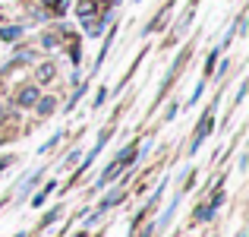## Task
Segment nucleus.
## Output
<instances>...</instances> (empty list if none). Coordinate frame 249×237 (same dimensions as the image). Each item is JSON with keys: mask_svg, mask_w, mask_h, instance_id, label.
Segmentation results:
<instances>
[{"mask_svg": "<svg viewBox=\"0 0 249 237\" xmlns=\"http://www.w3.org/2000/svg\"><path fill=\"white\" fill-rule=\"evenodd\" d=\"M35 98H38V89H32V85L19 92V104H35Z\"/></svg>", "mask_w": 249, "mask_h": 237, "instance_id": "f257e3e1", "label": "nucleus"}, {"mask_svg": "<svg viewBox=\"0 0 249 237\" xmlns=\"http://www.w3.org/2000/svg\"><path fill=\"white\" fill-rule=\"evenodd\" d=\"M38 111H41V114H51V111H54V101H51V98H44V101L38 104Z\"/></svg>", "mask_w": 249, "mask_h": 237, "instance_id": "f03ea898", "label": "nucleus"}, {"mask_svg": "<svg viewBox=\"0 0 249 237\" xmlns=\"http://www.w3.org/2000/svg\"><path fill=\"white\" fill-rule=\"evenodd\" d=\"M38 76H41V79H51V76H54V67H51V63H48V67H41V73H38Z\"/></svg>", "mask_w": 249, "mask_h": 237, "instance_id": "7ed1b4c3", "label": "nucleus"}, {"mask_svg": "<svg viewBox=\"0 0 249 237\" xmlns=\"http://www.w3.org/2000/svg\"><path fill=\"white\" fill-rule=\"evenodd\" d=\"M19 32H22V29H3V38L10 41V38H16V35H19Z\"/></svg>", "mask_w": 249, "mask_h": 237, "instance_id": "20e7f679", "label": "nucleus"}, {"mask_svg": "<svg viewBox=\"0 0 249 237\" xmlns=\"http://www.w3.org/2000/svg\"><path fill=\"white\" fill-rule=\"evenodd\" d=\"M240 237H246V234H240Z\"/></svg>", "mask_w": 249, "mask_h": 237, "instance_id": "39448f33", "label": "nucleus"}]
</instances>
